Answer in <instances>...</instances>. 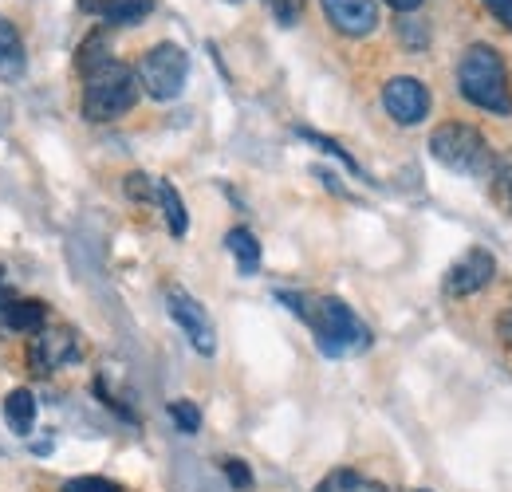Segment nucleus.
Wrapping results in <instances>:
<instances>
[{
	"label": "nucleus",
	"mask_w": 512,
	"mask_h": 492,
	"mask_svg": "<svg viewBox=\"0 0 512 492\" xmlns=\"http://www.w3.org/2000/svg\"><path fill=\"white\" fill-rule=\"evenodd\" d=\"M158 201H162V213H166V225L174 237H186L190 233V217H186V205H182V193L170 182H158Z\"/></svg>",
	"instance_id": "nucleus-17"
},
{
	"label": "nucleus",
	"mask_w": 512,
	"mask_h": 492,
	"mask_svg": "<svg viewBox=\"0 0 512 492\" xmlns=\"http://www.w3.org/2000/svg\"><path fill=\"white\" fill-rule=\"evenodd\" d=\"M481 4H485V8H489V12L512 32V0H481Z\"/></svg>",
	"instance_id": "nucleus-27"
},
{
	"label": "nucleus",
	"mask_w": 512,
	"mask_h": 492,
	"mask_svg": "<svg viewBox=\"0 0 512 492\" xmlns=\"http://www.w3.org/2000/svg\"><path fill=\"white\" fill-rule=\"evenodd\" d=\"M316 492H386V489L379 481L363 477L359 469H331L320 485H316Z\"/></svg>",
	"instance_id": "nucleus-15"
},
{
	"label": "nucleus",
	"mask_w": 512,
	"mask_h": 492,
	"mask_svg": "<svg viewBox=\"0 0 512 492\" xmlns=\"http://www.w3.org/2000/svg\"><path fill=\"white\" fill-rule=\"evenodd\" d=\"M166 311H170V319L186 331V339H190V347L197 355H213L217 351V331H213V319L205 315V308L193 300L186 288H170L166 292Z\"/></svg>",
	"instance_id": "nucleus-7"
},
{
	"label": "nucleus",
	"mask_w": 512,
	"mask_h": 492,
	"mask_svg": "<svg viewBox=\"0 0 512 492\" xmlns=\"http://www.w3.org/2000/svg\"><path fill=\"white\" fill-rule=\"evenodd\" d=\"M386 4H390L394 12H402V16H410V12H414V8H422L426 0H386Z\"/></svg>",
	"instance_id": "nucleus-29"
},
{
	"label": "nucleus",
	"mask_w": 512,
	"mask_h": 492,
	"mask_svg": "<svg viewBox=\"0 0 512 492\" xmlns=\"http://www.w3.org/2000/svg\"><path fill=\"white\" fill-rule=\"evenodd\" d=\"M229 4H241V0H229Z\"/></svg>",
	"instance_id": "nucleus-33"
},
{
	"label": "nucleus",
	"mask_w": 512,
	"mask_h": 492,
	"mask_svg": "<svg viewBox=\"0 0 512 492\" xmlns=\"http://www.w3.org/2000/svg\"><path fill=\"white\" fill-rule=\"evenodd\" d=\"M264 8L276 16L280 28H292V24H300V16H304V0H264Z\"/></svg>",
	"instance_id": "nucleus-20"
},
{
	"label": "nucleus",
	"mask_w": 512,
	"mask_h": 492,
	"mask_svg": "<svg viewBox=\"0 0 512 492\" xmlns=\"http://www.w3.org/2000/svg\"><path fill=\"white\" fill-rule=\"evenodd\" d=\"M4 323L16 331V335H36L44 323H48V308L40 300H12L4 308Z\"/></svg>",
	"instance_id": "nucleus-13"
},
{
	"label": "nucleus",
	"mask_w": 512,
	"mask_h": 492,
	"mask_svg": "<svg viewBox=\"0 0 512 492\" xmlns=\"http://www.w3.org/2000/svg\"><path fill=\"white\" fill-rule=\"evenodd\" d=\"M28 370L32 374H40V378H48V374H56L60 367H71L75 359H79V339H75V331L71 327H40L32 339H28Z\"/></svg>",
	"instance_id": "nucleus-6"
},
{
	"label": "nucleus",
	"mask_w": 512,
	"mask_h": 492,
	"mask_svg": "<svg viewBox=\"0 0 512 492\" xmlns=\"http://www.w3.org/2000/svg\"><path fill=\"white\" fill-rule=\"evenodd\" d=\"M154 12V0H111L103 8L107 24H142Z\"/></svg>",
	"instance_id": "nucleus-18"
},
{
	"label": "nucleus",
	"mask_w": 512,
	"mask_h": 492,
	"mask_svg": "<svg viewBox=\"0 0 512 492\" xmlns=\"http://www.w3.org/2000/svg\"><path fill=\"white\" fill-rule=\"evenodd\" d=\"M276 300L288 311H296L312 327L316 347H320L327 359H343V355H355V351H367L371 347L367 323L347 308L343 300H335V296L308 300V296H296V292H276Z\"/></svg>",
	"instance_id": "nucleus-1"
},
{
	"label": "nucleus",
	"mask_w": 512,
	"mask_h": 492,
	"mask_svg": "<svg viewBox=\"0 0 512 492\" xmlns=\"http://www.w3.org/2000/svg\"><path fill=\"white\" fill-rule=\"evenodd\" d=\"M221 469H225L229 485H233L237 492H249V489H253V469H249L245 461H237V457H225V461H221Z\"/></svg>",
	"instance_id": "nucleus-23"
},
{
	"label": "nucleus",
	"mask_w": 512,
	"mask_h": 492,
	"mask_svg": "<svg viewBox=\"0 0 512 492\" xmlns=\"http://www.w3.org/2000/svg\"><path fill=\"white\" fill-rule=\"evenodd\" d=\"M430 154L453 174L465 178H493L497 174V154L489 138L469 123H442L430 134Z\"/></svg>",
	"instance_id": "nucleus-3"
},
{
	"label": "nucleus",
	"mask_w": 512,
	"mask_h": 492,
	"mask_svg": "<svg viewBox=\"0 0 512 492\" xmlns=\"http://www.w3.org/2000/svg\"><path fill=\"white\" fill-rule=\"evenodd\" d=\"M4 422H8V430L16 433V437H28V433L36 430V394L32 390H12L8 398H4Z\"/></svg>",
	"instance_id": "nucleus-11"
},
{
	"label": "nucleus",
	"mask_w": 512,
	"mask_h": 492,
	"mask_svg": "<svg viewBox=\"0 0 512 492\" xmlns=\"http://www.w3.org/2000/svg\"><path fill=\"white\" fill-rule=\"evenodd\" d=\"M383 107L398 126H418L430 115V91L414 75H394L383 87Z\"/></svg>",
	"instance_id": "nucleus-8"
},
{
	"label": "nucleus",
	"mask_w": 512,
	"mask_h": 492,
	"mask_svg": "<svg viewBox=\"0 0 512 492\" xmlns=\"http://www.w3.org/2000/svg\"><path fill=\"white\" fill-rule=\"evenodd\" d=\"M111 40H107V32H91L83 44H79V52H75V67L83 71V75H91L95 67H103V63H111Z\"/></svg>",
	"instance_id": "nucleus-16"
},
{
	"label": "nucleus",
	"mask_w": 512,
	"mask_h": 492,
	"mask_svg": "<svg viewBox=\"0 0 512 492\" xmlns=\"http://www.w3.org/2000/svg\"><path fill=\"white\" fill-rule=\"evenodd\" d=\"M457 87L461 95L489 111V115H512V91H509V71H505V60L493 44H469L465 56L457 63Z\"/></svg>",
	"instance_id": "nucleus-2"
},
{
	"label": "nucleus",
	"mask_w": 512,
	"mask_h": 492,
	"mask_svg": "<svg viewBox=\"0 0 512 492\" xmlns=\"http://www.w3.org/2000/svg\"><path fill=\"white\" fill-rule=\"evenodd\" d=\"M24 75V40L12 20L0 16V79H20Z\"/></svg>",
	"instance_id": "nucleus-12"
},
{
	"label": "nucleus",
	"mask_w": 512,
	"mask_h": 492,
	"mask_svg": "<svg viewBox=\"0 0 512 492\" xmlns=\"http://www.w3.org/2000/svg\"><path fill=\"white\" fill-rule=\"evenodd\" d=\"M497 331H501V343H505V347H512V308H505L501 323H497Z\"/></svg>",
	"instance_id": "nucleus-28"
},
{
	"label": "nucleus",
	"mask_w": 512,
	"mask_h": 492,
	"mask_svg": "<svg viewBox=\"0 0 512 492\" xmlns=\"http://www.w3.org/2000/svg\"><path fill=\"white\" fill-rule=\"evenodd\" d=\"M327 24L347 36V40H363L379 28V0H320Z\"/></svg>",
	"instance_id": "nucleus-10"
},
{
	"label": "nucleus",
	"mask_w": 512,
	"mask_h": 492,
	"mask_svg": "<svg viewBox=\"0 0 512 492\" xmlns=\"http://www.w3.org/2000/svg\"><path fill=\"white\" fill-rule=\"evenodd\" d=\"M493 276H497V260H493V252H485V248H469L461 260H453L446 272V296L449 300H465V296H477L481 288H489L493 284Z\"/></svg>",
	"instance_id": "nucleus-9"
},
{
	"label": "nucleus",
	"mask_w": 512,
	"mask_h": 492,
	"mask_svg": "<svg viewBox=\"0 0 512 492\" xmlns=\"http://www.w3.org/2000/svg\"><path fill=\"white\" fill-rule=\"evenodd\" d=\"M134 75H138V87L150 95V99H158V103H170V99H178L182 91H186V79H190V56H186V48L182 44H154L142 63L134 67Z\"/></svg>",
	"instance_id": "nucleus-5"
},
{
	"label": "nucleus",
	"mask_w": 512,
	"mask_h": 492,
	"mask_svg": "<svg viewBox=\"0 0 512 492\" xmlns=\"http://www.w3.org/2000/svg\"><path fill=\"white\" fill-rule=\"evenodd\" d=\"M8 304H12V296H8V292H0V315H4V308H8Z\"/></svg>",
	"instance_id": "nucleus-31"
},
{
	"label": "nucleus",
	"mask_w": 512,
	"mask_h": 492,
	"mask_svg": "<svg viewBox=\"0 0 512 492\" xmlns=\"http://www.w3.org/2000/svg\"><path fill=\"white\" fill-rule=\"evenodd\" d=\"M158 193V182L146 174H127V197L130 201H150Z\"/></svg>",
	"instance_id": "nucleus-24"
},
{
	"label": "nucleus",
	"mask_w": 512,
	"mask_h": 492,
	"mask_svg": "<svg viewBox=\"0 0 512 492\" xmlns=\"http://www.w3.org/2000/svg\"><path fill=\"white\" fill-rule=\"evenodd\" d=\"M0 280H4V268H0Z\"/></svg>",
	"instance_id": "nucleus-32"
},
{
	"label": "nucleus",
	"mask_w": 512,
	"mask_h": 492,
	"mask_svg": "<svg viewBox=\"0 0 512 492\" xmlns=\"http://www.w3.org/2000/svg\"><path fill=\"white\" fill-rule=\"evenodd\" d=\"M83 79H87L83 83V115L91 123H115V119H123L130 107L138 103V95H142L134 67H127L123 60L103 63V67H95Z\"/></svg>",
	"instance_id": "nucleus-4"
},
{
	"label": "nucleus",
	"mask_w": 512,
	"mask_h": 492,
	"mask_svg": "<svg viewBox=\"0 0 512 492\" xmlns=\"http://www.w3.org/2000/svg\"><path fill=\"white\" fill-rule=\"evenodd\" d=\"M300 138H308L312 146H320V150H327V154H335V158H339V162H343V166H347L351 174H359V162H355V158H351V154H347V150H343L339 142L323 138V134H316V130H300Z\"/></svg>",
	"instance_id": "nucleus-22"
},
{
	"label": "nucleus",
	"mask_w": 512,
	"mask_h": 492,
	"mask_svg": "<svg viewBox=\"0 0 512 492\" xmlns=\"http://www.w3.org/2000/svg\"><path fill=\"white\" fill-rule=\"evenodd\" d=\"M398 40L406 44V52H426V44H430L426 20H422V16H402V20H398Z\"/></svg>",
	"instance_id": "nucleus-19"
},
{
	"label": "nucleus",
	"mask_w": 512,
	"mask_h": 492,
	"mask_svg": "<svg viewBox=\"0 0 512 492\" xmlns=\"http://www.w3.org/2000/svg\"><path fill=\"white\" fill-rule=\"evenodd\" d=\"M497 178H501V197L512 209V150L505 154V162H497Z\"/></svg>",
	"instance_id": "nucleus-26"
},
{
	"label": "nucleus",
	"mask_w": 512,
	"mask_h": 492,
	"mask_svg": "<svg viewBox=\"0 0 512 492\" xmlns=\"http://www.w3.org/2000/svg\"><path fill=\"white\" fill-rule=\"evenodd\" d=\"M170 418L182 433H197L201 430V410L193 402H170Z\"/></svg>",
	"instance_id": "nucleus-21"
},
{
	"label": "nucleus",
	"mask_w": 512,
	"mask_h": 492,
	"mask_svg": "<svg viewBox=\"0 0 512 492\" xmlns=\"http://www.w3.org/2000/svg\"><path fill=\"white\" fill-rule=\"evenodd\" d=\"M418 492H426V489H418Z\"/></svg>",
	"instance_id": "nucleus-34"
},
{
	"label": "nucleus",
	"mask_w": 512,
	"mask_h": 492,
	"mask_svg": "<svg viewBox=\"0 0 512 492\" xmlns=\"http://www.w3.org/2000/svg\"><path fill=\"white\" fill-rule=\"evenodd\" d=\"M64 492H119V485L107 477H75L64 485Z\"/></svg>",
	"instance_id": "nucleus-25"
},
{
	"label": "nucleus",
	"mask_w": 512,
	"mask_h": 492,
	"mask_svg": "<svg viewBox=\"0 0 512 492\" xmlns=\"http://www.w3.org/2000/svg\"><path fill=\"white\" fill-rule=\"evenodd\" d=\"M225 248L233 252L241 276H256V272H260V241H256L249 229H229Z\"/></svg>",
	"instance_id": "nucleus-14"
},
{
	"label": "nucleus",
	"mask_w": 512,
	"mask_h": 492,
	"mask_svg": "<svg viewBox=\"0 0 512 492\" xmlns=\"http://www.w3.org/2000/svg\"><path fill=\"white\" fill-rule=\"evenodd\" d=\"M107 4H111V0H79V8H83V12H95V16H103Z\"/></svg>",
	"instance_id": "nucleus-30"
}]
</instances>
